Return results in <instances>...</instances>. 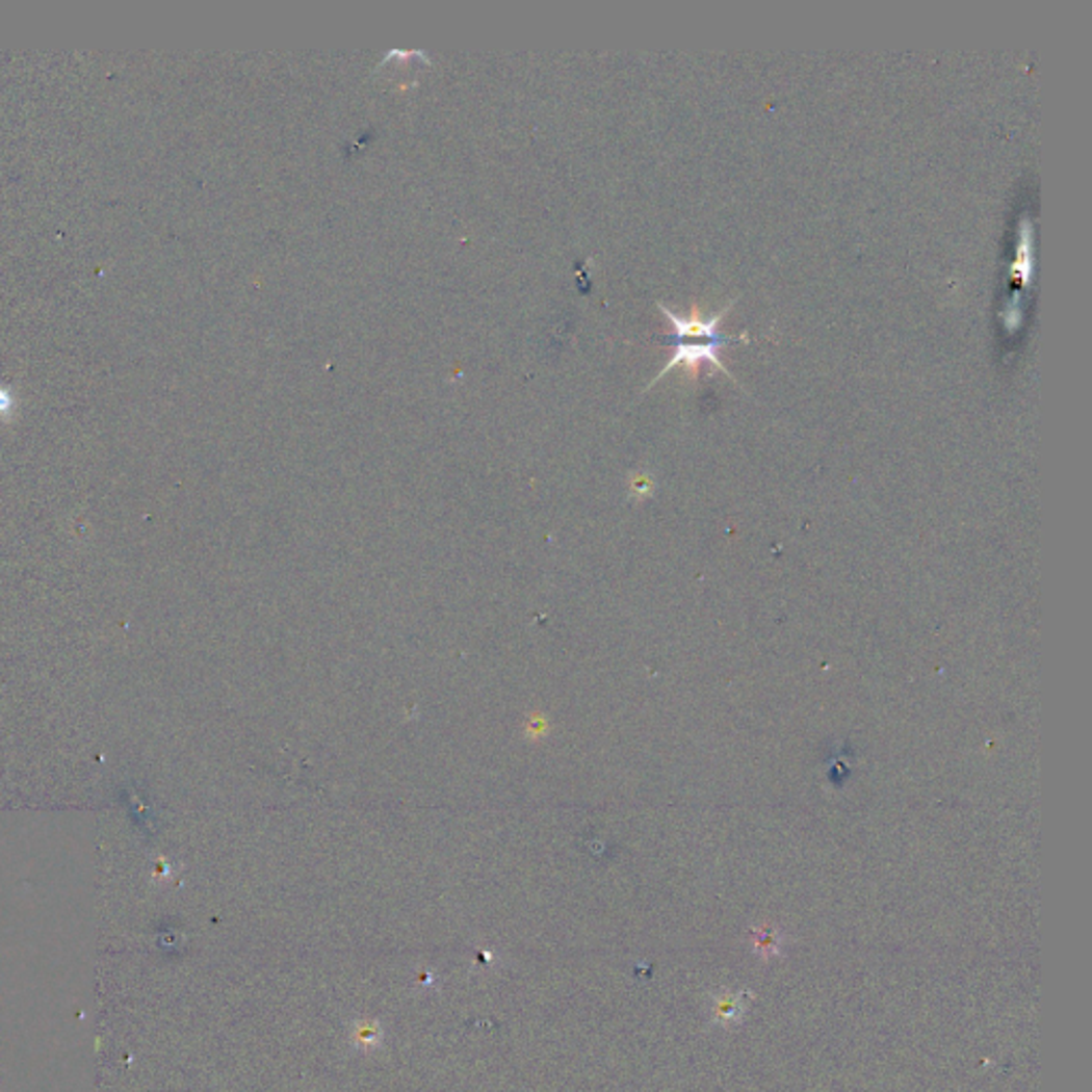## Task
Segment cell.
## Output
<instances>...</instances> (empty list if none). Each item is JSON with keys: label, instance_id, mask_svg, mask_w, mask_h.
Returning a JSON list of instances; mask_svg holds the SVG:
<instances>
[{"label": "cell", "instance_id": "cell-1", "mask_svg": "<svg viewBox=\"0 0 1092 1092\" xmlns=\"http://www.w3.org/2000/svg\"><path fill=\"white\" fill-rule=\"evenodd\" d=\"M736 304V300H730L720 312L710 314L708 318H704L698 310V306L692 308L690 316H679L672 312L668 306L659 304V310L661 314L670 320L672 329H675V342L677 340H692V338H704L708 342H726V344H732V342H740V340H747V335H726L720 331V322L722 318L730 312V308Z\"/></svg>", "mask_w": 1092, "mask_h": 1092}, {"label": "cell", "instance_id": "cell-2", "mask_svg": "<svg viewBox=\"0 0 1092 1092\" xmlns=\"http://www.w3.org/2000/svg\"><path fill=\"white\" fill-rule=\"evenodd\" d=\"M675 344V353H672V357L668 359V363L661 367V371L653 378V381L649 383L647 389H651L659 378L666 375V371H670L672 367L677 365H683V369L692 375V378H698L700 375V369L704 363L718 367L720 371H724L730 381H734V375L730 373V369L722 363V357H720V348L728 346L726 342H672ZM736 383V381H734Z\"/></svg>", "mask_w": 1092, "mask_h": 1092}, {"label": "cell", "instance_id": "cell-3", "mask_svg": "<svg viewBox=\"0 0 1092 1092\" xmlns=\"http://www.w3.org/2000/svg\"><path fill=\"white\" fill-rule=\"evenodd\" d=\"M1033 239H1031V220L1029 218H1022L1020 220V241H1018V252H1016V261L1012 265V271L1016 278H1020L1022 282H1029L1031 278V267H1033Z\"/></svg>", "mask_w": 1092, "mask_h": 1092}, {"label": "cell", "instance_id": "cell-4", "mask_svg": "<svg viewBox=\"0 0 1092 1092\" xmlns=\"http://www.w3.org/2000/svg\"><path fill=\"white\" fill-rule=\"evenodd\" d=\"M745 1005L740 1003V996H724L722 1000H718V1007H716V1014L724 1020H736V1012H743Z\"/></svg>", "mask_w": 1092, "mask_h": 1092}]
</instances>
